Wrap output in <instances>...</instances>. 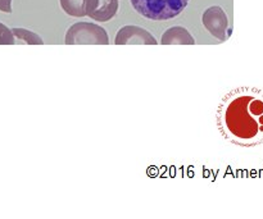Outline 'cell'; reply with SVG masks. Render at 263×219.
<instances>
[{"label": "cell", "instance_id": "cell-2", "mask_svg": "<svg viewBox=\"0 0 263 219\" xmlns=\"http://www.w3.org/2000/svg\"><path fill=\"white\" fill-rule=\"evenodd\" d=\"M134 9L152 21H167L177 17L189 0H130Z\"/></svg>", "mask_w": 263, "mask_h": 219}, {"label": "cell", "instance_id": "cell-3", "mask_svg": "<svg viewBox=\"0 0 263 219\" xmlns=\"http://www.w3.org/2000/svg\"><path fill=\"white\" fill-rule=\"evenodd\" d=\"M66 45H108V33L102 26L77 22L66 32Z\"/></svg>", "mask_w": 263, "mask_h": 219}, {"label": "cell", "instance_id": "cell-1", "mask_svg": "<svg viewBox=\"0 0 263 219\" xmlns=\"http://www.w3.org/2000/svg\"><path fill=\"white\" fill-rule=\"evenodd\" d=\"M223 126L231 137L251 145L263 137V99L252 94L233 97L223 110Z\"/></svg>", "mask_w": 263, "mask_h": 219}, {"label": "cell", "instance_id": "cell-5", "mask_svg": "<svg viewBox=\"0 0 263 219\" xmlns=\"http://www.w3.org/2000/svg\"><path fill=\"white\" fill-rule=\"evenodd\" d=\"M115 44L116 45H157V40L144 28L128 25L118 30Z\"/></svg>", "mask_w": 263, "mask_h": 219}, {"label": "cell", "instance_id": "cell-6", "mask_svg": "<svg viewBox=\"0 0 263 219\" xmlns=\"http://www.w3.org/2000/svg\"><path fill=\"white\" fill-rule=\"evenodd\" d=\"M86 15L98 22H108L118 10V0H85Z\"/></svg>", "mask_w": 263, "mask_h": 219}, {"label": "cell", "instance_id": "cell-9", "mask_svg": "<svg viewBox=\"0 0 263 219\" xmlns=\"http://www.w3.org/2000/svg\"><path fill=\"white\" fill-rule=\"evenodd\" d=\"M61 7L71 17L81 18L86 15V4L85 0H59Z\"/></svg>", "mask_w": 263, "mask_h": 219}, {"label": "cell", "instance_id": "cell-10", "mask_svg": "<svg viewBox=\"0 0 263 219\" xmlns=\"http://www.w3.org/2000/svg\"><path fill=\"white\" fill-rule=\"evenodd\" d=\"M14 36H13L12 30L5 25L0 23V45H14Z\"/></svg>", "mask_w": 263, "mask_h": 219}, {"label": "cell", "instance_id": "cell-11", "mask_svg": "<svg viewBox=\"0 0 263 219\" xmlns=\"http://www.w3.org/2000/svg\"><path fill=\"white\" fill-rule=\"evenodd\" d=\"M0 10L4 13H12V0H0Z\"/></svg>", "mask_w": 263, "mask_h": 219}, {"label": "cell", "instance_id": "cell-7", "mask_svg": "<svg viewBox=\"0 0 263 219\" xmlns=\"http://www.w3.org/2000/svg\"><path fill=\"white\" fill-rule=\"evenodd\" d=\"M161 44L162 45H194L195 40L186 28L175 26L163 33Z\"/></svg>", "mask_w": 263, "mask_h": 219}, {"label": "cell", "instance_id": "cell-8", "mask_svg": "<svg viewBox=\"0 0 263 219\" xmlns=\"http://www.w3.org/2000/svg\"><path fill=\"white\" fill-rule=\"evenodd\" d=\"M13 36H14L15 44H25V45H44L43 38L36 35L32 31L26 28H13Z\"/></svg>", "mask_w": 263, "mask_h": 219}, {"label": "cell", "instance_id": "cell-4", "mask_svg": "<svg viewBox=\"0 0 263 219\" xmlns=\"http://www.w3.org/2000/svg\"><path fill=\"white\" fill-rule=\"evenodd\" d=\"M202 22L204 25L205 30L213 36V37L218 38L220 41L228 40L230 36V31H229V19L226 15L225 10L221 7H211L203 13Z\"/></svg>", "mask_w": 263, "mask_h": 219}]
</instances>
